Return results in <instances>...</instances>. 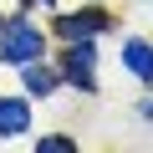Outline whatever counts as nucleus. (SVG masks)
<instances>
[{"mask_svg":"<svg viewBox=\"0 0 153 153\" xmlns=\"http://www.w3.org/2000/svg\"><path fill=\"white\" fill-rule=\"evenodd\" d=\"M36 56H41V36H36V26H26V21L5 26V61L26 66V61H36Z\"/></svg>","mask_w":153,"mask_h":153,"instance_id":"f257e3e1","label":"nucleus"},{"mask_svg":"<svg viewBox=\"0 0 153 153\" xmlns=\"http://www.w3.org/2000/svg\"><path fill=\"white\" fill-rule=\"evenodd\" d=\"M92 46L87 41H76L66 56H61V82H71V87H82V92H92Z\"/></svg>","mask_w":153,"mask_h":153,"instance_id":"f03ea898","label":"nucleus"},{"mask_svg":"<svg viewBox=\"0 0 153 153\" xmlns=\"http://www.w3.org/2000/svg\"><path fill=\"white\" fill-rule=\"evenodd\" d=\"M97 31H107V16H102V10L56 16V36H61V41H87V36H97Z\"/></svg>","mask_w":153,"mask_h":153,"instance_id":"7ed1b4c3","label":"nucleus"},{"mask_svg":"<svg viewBox=\"0 0 153 153\" xmlns=\"http://www.w3.org/2000/svg\"><path fill=\"white\" fill-rule=\"evenodd\" d=\"M31 128V107L21 97H0V138H16Z\"/></svg>","mask_w":153,"mask_h":153,"instance_id":"20e7f679","label":"nucleus"},{"mask_svg":"<svg viewBox=\"0 0 153 153\" xmlns=\"http://www.w3.org/2000/svg\"><path fill=\"white\" fill-rule=\"evenodd\" d=\"M123 66L133 76H143V82H153V46L148 41H128L123 46Z\"/></svg>","mask_w":153,"mask_h":153,"instance_id":"39448f33","label":"nucleus"},{"mask_svg":"<svg viewBox=\"0 0 153 153\" xmlns=\"http://www.w3.org/2000/svg\"><path fill=\"white\" fill-rule=\"evenodd\" d=\"M26 87H31V92H36V97H46V92H51V87H56V76H51V71H41V66H31V61H26Z\"/></svg>","mask_w":153,"mask_h":153,"instance_id":"423d86ee","label":"nucleus"}]
</instances>
